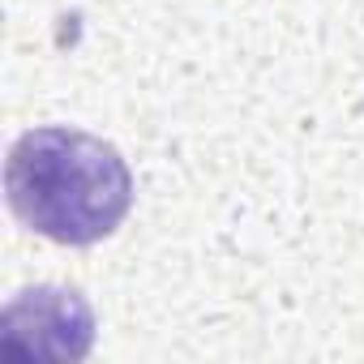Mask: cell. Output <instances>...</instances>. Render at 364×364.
Returning a JSON list of instances; mask_svg holds the SVG:
<instances>
[{
    "label": "cell",
    "instance_id": "6da1fadb",
    "mask_svg": "<svg viewBox=\"0 0 364 364\" xmlns=\"http://www.w3.org/2000/svg\"><path fill=\"white\" fill-rule=\"evenodd\" d=\"M9 210L56 245H95L112 236L133 206V171L120 150L86 129L48 124L9 146Z\"/></svg>",
    "mask_w": 364,
    "mask_h": 364
},
{
    "label": "cell",
    "instance_id": "7a4b0ae2",
    "mask_svg": "<svg viewBox=\"0 0 364 364\" xmlns=\"http://www.w3.org/2000/svg\"><path fill=\"white\" fill-rule=\"evenodd\" d=\"M5 330H39L35 355H56V360H82L95 338V313L77 291L65 287H35L22 291L5 309Z\"/></svg>",
    "mask_w": 364,
    "mask_h": 364
}]
</instances>
